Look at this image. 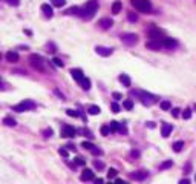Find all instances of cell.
Here are the masks:
<instances>
[{"label":"cell","instance_id":"17","mask_svg":"<svg viewBox=\"0 0 196 184\" xmlns=\"http://www.w3.org/2000/svg\"><path fill=\"white\" fill-rule=\"evenodd\" d=\"M71 75H72L74 80H77V82H80L81 78L84 77V74H83L81 69H71Z\"/></svg>","mask_w":196,"mask_h":184},{"label":"cell","instance_id":"39","mask_svg":"<svg viewBox=\"0 0 196 184\" xmlns=\"http://www.w3.org/2000/svg\"><path fill=\"white\" fill-rule=\"evenodd\" d=\"M78 132H81V134H84L86 137H89V138H92V134H90V130H87V129H80Z\"/></svg>","mask_w":196,"mask_h":184},{"label":"cell","instance_id":"42","mask_svg":"<svg viewBox=\"0 0 196 184\" xmlns=\"http://www.w3.org/2000/svg\"><path fill=\"white\" fill-rule=\"evenodd\" d=\"M112 112H120V106H118V104H116V103H112Z\"/></svg>","mask_w":196,"mask_h":184},{"label":"cell","instance_id":"43","mask_svg":"<svg viewBox=\"0 0 196 184\" xmlns=\"http://www.w3.org/2000/svg\"><path fill=\"white\" fill-rule=\"evenodd\" d=\"M58 152H60V155H63V156H68V155H69V153H68V150L64 149V147H60V149H58Z\"/></svg>","mask_w":196,"mask_h":184},{"label":"cell","instance_id":"16","mask_svg":"<svg viewBox=\"0 0 196 184\" xmlns=\"http://www.w3.org/2000/svg\"><path fill=\"white\" fill-rule=\"evenodd\" d=\"M112 25H113V22H112L110 19H101V20L98 22V26H100L101 29H109Z\"/></svg>","mask_w":196,"mask_h":184},{"label":"cell","instance_id":"1","mask_svg":"<svg viewBox=\"0 0 196 184\" xmlns=\"http://www.w3.org/2000/svg\"><path fill=\"white\" fill-rule=\"evenodd\" d=\"M97 11H98V2L97 0H89V2L84 5V8H80L78 16H80L81 19H84V20H90L95 16Z\"/></svg>","mask_w":196,"mask_h":184},{"label":"cell","instance_id":"5","mask_svg":"<svg viewBox=\"0 0 196 184\" xmlns=\"http://www.w3.org/2000/svg\"><path fill=\"white\" fill-rule=\"evenodd\" d=\"M121 42L127 46H133L138 43V35L136 34H132V32H127V34H123L121 35Z\"/></svg>","mask_w":196,"mask_h":184},{"label":"cell","instance_id":"34","mask_svg":"<svg viewBox=\"0 0 196 184\" xmlns=\"http://www.w3.org/2000/svg\"><path fill=\"white\" fill-rule=\"evenodd\" d=\"M52 63H54L57 68H63V64H64V63H63L60 58H52Z\"/></svg>","mask_w":196,"mask_h":184},{"label":"cell","instance_id":"15","mask_svg":"<svg viewBox=\"0 0 196 184\" xmlns=\"http://www.w3.org/2000/svg\"><path fill=\"white\" fill-rule=\"evenodd\" d=\"M6 60L9 63H16V61H19V54L16 51H8L6 52Z\"/></svg>","mask_w":196,"mask_h":184},{"label":"cell","instance_id":"40","mask_svg":"<svg viewBox=\"0 0 196 184\" xmlns=\"http://www.w3.org/2000/svg\"><path fill=\"white\" fill-rule=\"evenodd\" d=\"M75 164H78V166H84L86 161H84L83 158H80V156H78V158H75Z\"/></svg>","mask_w":196,"mask_h":184},{"label":"cell","instance_id":"9","mask_svg":"<svg viewBox=\"0 0 196 184\" xmlns=\"http://www.w3.org/2000/svg\"><path fill=\"white\" fill-rule=\"evenodd\" d=\"M95 52L101 57H109L112 54V48H106V46H97L95 48Z\"/></svg>","mask_w":196,"mask_h":184},{"label":"cell","instance_id":"37","mask_svg":"<svg viewBox=\"0 0 196 184\" xmlns=\"http://www.w3.org/2000/svg\"><path fill=\"white\" fill-rule=\"evenodd\" d=\"M66 114H68L69 117H78V115H80V114H78L77 111H74V109H68V111H66Z\"/></svg>","mask_w":196,"mask_h":184},{"label":"cell","instance_id":"24","mask_svg":"<svg viewBox=\"0 0 196 184\" xmlns=\"http://www.w3.org/2000/svg\"><path fill=\"white\" fill-rule=\"evenodd\" d=\"M120 82H121L124 86H130V78H129V75H126V74H121V75H120Z\"/></svg>","mask_w":196,"mask_h":184},{"label":"cell","instance_id":"36","mask_svg":"<svg viewBox=\"0 0 196 184\" xmlns=\"http://www.w3.org/2000/svg\"><path fill=\"white\" fill-rule=\"evenodd\" d=\"M116 174H118V172H116L115 169H110L109 172H107V177H109V180H110V178H115V177H116Z\"/></svg>","mask_w":196,"mask_h":184},{"label":"cell","instance_id":"12","mask_svg":"<svg viewBox=\"0 0 196 184\" xmlns=\"http://www.w3.org/2000/svg\"><path fill=\"white\" fill-rule=\"evenodd\" d=\"M172 130H173V126L172 124H168V123H162V127H161V135L164 138H167L168 135L172 134Z\"/></svg>","mask_w":196,"mask_h":184},{"label":"cell","instance_id":"49","mask_svg":"<svg viewBox=\"0 0 196 184\" xmlns=\"http://www.w3.org/2000/svg\"><path fill=\"white\" fill-rule=\"evenodd\" d=\"M94 181H95L97 184H103V178H94Z\"/></svg>","mask_w":196,"mask_h":184},{"label":"cell","instance_id":"20","mask_svg":"<svg viewBox=\"0 0 196 184\" xmlns=\"http://www.w3.org/2000/svg\"><path fill=\"white\" fill-rule=\"evenodd\" d=\"M121 8H123L121 2H120V0H116V2H113V5H112V12H113V14H118V12L121 11Z\"/></svg>","mask_w":196,"mask_h":184},{"label":"cell","instance_id":"52","mask_svg":"<svg viewBox=\"0 0 196 184\" xmlns=\"http://www.w3.org/2000/svg\"><path fill=\"white\" fill-rule=\"evenodd\" d=\"M195 180H196V177H195Z\"/></svg>","mask_w":196,"mask_h":184},{"label":"cell","instance_id":"30","mask_svg":"<svg viewBox=\"0 0 196 184\" xmlns=\"http://www.w3.org/2000/svg\"><path fill=\"white\" fill-rule=\"evenodd\" d=\"M64 3H66V0H52V5L57 6V8H61L64 6Z\"/></svg>","mask_w":196,"mask_h":184},{"label":"cell","instance_id":"19","mask_svg":"<svg viewBox=\"0 0 196 184\" xmlns=\"http://www.w3.org/2000/svg\"><path fill=\"white\" fill-rule=\"evenodd\" d=\"M78 83H80V86H81L84 91H87V89L90 88V80H89V78H86V77H83Z\"/></svg>","mask_w":196,"mask_h":184},{"label":"cell","instance_id":"29","mask_svg":"<svg viewBox=\"0 0 196 184\" xmlns=\"http://www.w3.org/2000/svg\"><path fill=\"white\" fill-rule=\"evenodd\" d=\"M109 127H110V132H116L118 127H120V124H118V121H110Z\"/></svg>","mask_w":196,"mask_h":184},{"label":"cell","instance_id":"41","mask_svg":"<svg viewBox=\"0 0 196 184\" xmlns=\"http://www.w3.org/2000/svg\"><path fill=\"white\" fill-rule=\"evenodd\" d=\"M52 134H54V132H52V129H46L45 130V132H43V135H45V138H49Z\"/></svg>","mask_w":196,"mask_h":184},{"label":"cell","instance_id":"22","mask_svg":"<svg viewBox=\"0 0 196 184\" xmlns=\"http://www.w3.org/2000/svg\"><path fill=\"white\" fill-rule=\"evenodd\" d=\"M3 124H6V126H11V127H12V126H16V124H17V121H16L12 117H5V118H3Z\"/></svg>","mask_w":196,"mask_h":184},{"label":"cell","instance_id":"21","mask_svg":"<svg viewBox=\"0 0 196 184\" xmlns=\"http://www.w3.org/2000/svg\"><path fill=\"white\" fill-rule=\"evenodd\" d=\"M78 12H80V8L78 6H72V8H69V9H66L64 11V14H68V16H78Z\"/></svg>","mask_w":196,"mask_h":184},{"label":"cell","instance_id":"47","mask_svg":"<svg viewBox=\"0 0 196 184\" xmlns=\"http://www.w3.org/2000/svg\"><path fill=\"white\" fill-rule=\"evenodd\" d=\"M8 3H9V5H14V6H17V5H19V0H8Z\"/></svg>","mask_w":196,"mask_h":184},{"label":"cell","instance_id":"3","mask_svg":"<svg viewBox=\"0 0 196 184\" xmlns=\"http://www.w3.org/2000/svg\"><path fill=\"white\" fill-rule=\"evenodd\" d=\"M133 94H136L139 98H141V101H142V104H146V106H150V104H153L156 100H158V97H155L153 94H149V92H142V91H136V92H133Z\"/></svg>","mask_w":196,"mask_h":184},{"label":"cell","instance_id":"18","mask_svg":"<svg viewBox=\"0 0 196 184\" xmlns=\"http://www.w3.org/2000/svg\"><path fill=\"white\" fill-rule=\"evenodd\" d=\"M161 43H162V46H165V48H175L176 46V42L175 40H172V38H162L161 40Z\"/></svg>","mask_w":196,"mask_h":184},{"label":"cell","instance_id":"44","mask_svg":"<svg viewBox=\"0 0 196 184\" xmlns=\"http://www.w3.org/2000/svg\"><path fill=\"white\" fill-rule=\"evenodd\" d=\"M121 97H123V95L120 94V92H113V98H115L116 101H118V100H121Z\"/></svg>","mask_w":196,"mask_h":184},{"label":"cell","instance_id":"7","mask_svg":"<svg viewBox=\"0 0 196 184\" xmlns=\"http://www.w3.org/2000/svg\"><path fill=\"white\" fill-rule=\"evenodd\" d=\"M75 135H77V129L72 126H64L61 129V137H64V138H72Z\"/></svg>","mask_w":196,"mask_h":184},{"label":"cell","instance_id":"6","mask_svg":"<svg viewBox=\"0 0 196 184\" xmlns=\"http://www.w3.org/2000/svg\"><path fill=\"white\" fill-rule=\"evenodd\" d=\"M29 60H31V64H32L37 71H43V69H45V66H43V58H42L40 55L32 54V55L29 57Z\"/></svg>","mask_w":196,"mask_h":184},{"label":"cell","instance_id":"8","mask_svg":"<svg viewBox=\"0 0 196 184\" xmlns=\"http://www.w3.org/2000/svg\"><path fill=\"white\" fill-rule=\"evenodd\" d=\"M147 34H149V37L152 38V40H162V38H164V32L159 31V29H156V28L149 29Z\"/></svg>","mask_w":196,"mask_h":184},{"label":"cell","instance_id":"23","mask_svg":"<svg viewBox=\"0 0 196 184\" xmlns=\"http://www.w3.org/2000/svg\"><path fill=\"white\" fill-rule=\"evenodd\" d=\"M100 108L98 106H95V104H92V106H89V109H87V112L90 114V115H98L100 114Z\"/></svg>","mask_w":196,"mask_h":184},{"label":"cell","instance_id":"46","mask_svg":"<svg viewBox=\"0 0 196 184\" xmlns=\"http://www.w3.org/2000/svg\"><path fill=\"white\" fill-rule=\"evenodd\" d=\"M179 111H181V109H178V108L172 109V115H173V117H178V115H179Z\"/></svg>","mask_w":196,"mask_h":184},{"label":"cell","instance_id":"26","mask_svg":"<svg viewBox=\"0 0 196 184\" xmlns=\"http://www.w3.org/2000/svg\"><path fill=\"white\" fill-rule=\"evenodd\" d=\"M123 106H124V109H127V111H132V109H133V101H132V100H126V101L123 103Z\"/></svg>","mask_w":196,"mask_h":184},{"label":"cell","instance_id":"25","mask_svg":"<svg viewBox=\"0 0 196 184\" xmlns=\"http://www.w3.org/2000/svg\"><path fill=\"white\" fill-rule=\"evenodd\" d=\"M182 147H184V141H176V143H173V150H175V152H181Z\"/></svg>","mask_w":196,"mask_h":184},{"label":"cell","instance_id":"14","mask_svg":"<svg viewBox=\"0 0 196 184\" xmlns=\"http://www.w3.org/2000/svg\"><path fill=\"white\" fill-rule=\"evenodd\" d=\"M42 11H43V14H45L48 19H51L52 16H54V9H52V6L48 5V3H43V5H42Z\"/></svg>","mask_w":196,"mask_h":184},{"label":"cell","instance_id":"10","mask_svg":"<svg viewBox=\"0 0 196 184\" xmlns=\"http://www.w3.org/2000/svg\"><path fill=\"white\" fill-rule=\"evenodd\" d=\"M146 48L150 51H159L162 48V43H161V40H152V42L146 43Z\"/></svg>","mask_w":196,"mask_h":184},{"label":"cell","instance_id":"11","mask_svg":"<svg viewBox=\"0 0 196 184\" xmlns=\"http://www.w3.org/2000/svg\"><path fill=\"white\" fill-rule=\"evenodd\" d=\"M94 172H92V170H90V169H84L83 170V174L80 175V180L81 181H94Z\"/></svg>","mask_w":196,"mask_h":184},{"label":"cell","instance_id":"33","mask_svg":"<svg viewBox=\"0 0 196 184\" xmlns=\"http://www.w3.org/2000/svg\"><path fill=\"white\" fill-rule=\"evenodd\" d=\"M81 147H84V149L90 150V149L94 147V144H92V143H89V141H83V143H81Z\"/></svg>","mask_w":196,"mask_h":184},{"label":"cell","instance_id":"35","mask_svg":"<svg viewBox=\"0 0 196 184\" xmlns=\"http://www.w3.org/2000/svg\"><path fill=\"white\" fill-rule=\"evenodd\" d=\"M90 152H92L94 155H101V153H103V150H101V149H98L97 146H94L92 149H90Z\"/></svg>","mask_w":196,"mask_h":184},{"label":"cell","instance_id":"45","mask_svg":"<svg viewBox=\"0 0 196 184\" xmlns=\"http://www.w3.org/2000/svg\"><path fill=\"white\" fill-rule=\"evenodd\" d=\"M94 166H95L97 169H103V167H104V164H103L101 161H95V163H94Z\"/></svg>","mask_w":196,"mask_h":184},{"label":"cell","instance_id":"2","mask_svg":"<svg viewBox=\"0 0 196 184\" xmlns=\"http://www.w3.org/2000/svg\"><path fill=\"white\" fill-rule=\"evenodd\" d=\"M132 6L135 9H138L139 12H144V14L150 12V9H152L150 0H132Z\"/></svg>","mask_w":196,"mask_h":184},{"label":"cell","instance_id":"28","mask_svg":"<svg viewBox=\"0 0 196 184\" xmlns=\"http://www.w3.org/2000/svg\"><path fill=\"white\" fill-rule=\"evenodd\" d=\"M127 19H129V22H132V23L138 22V16L135 14V12H129V14H127Z\"/></svg>","mask_w":196,"mask_h":184},{"label":"cell","instance_id":"38","mask_svg":"<svg viewBox=\"0 0 196 184\" xmlns=\"http://www.w3.org/2000/svg\"><path fill=\"white\" fill-rule=\"evenodd\" d=\"M182 117H184L186 120H189V118L192 117V111H190V109H186L184 112H182Z\"/></svg>","mask_w":196,"mask_h":184},{"label":"cell","instance_id":"50","mask_svg":"<svg viewBox=\"0 0 196 184\" xmlns=\"http://www.w3.org/2000/svg\"><path fill=\"white\" fill-rule=\"evenodd\" d=\"M179 183H181V184H189V183H190V180H181Z\"/></svg>","mask_w":196,"mask_h":184},{"label":"cell","instance_id":"31","mask_svg":"<svg viewBox=\"0 0 196 184\" xmlns=\"http://www.w3.org/2000/svg\"><path fill=\"white\" fill-rule=\"evenodd\" d=\"M172 164H173V163H172V160H168V161H164V163H162V164L159 166V169H161V170H164V169H168V167H172Z\"/></svg>","mask_w":196,"mask_h":184},{"label":"cell","instance_id":"51","mask_svg":"<svg viewBox=\"0 0 196 184\" xmlns=\"http://www.w3.org/2000/svg\"><path fill=\"white\" fill-rule=\"evenodd\" d=\"M138 155H139L138 150H133V152H132V156H138Z\"/></svg>","mask_w":196,"mask_h":184},{"label":"cell","instance_id":"4","mask_svg":"<svg viewBox=\"0 0 196 184\" xmlns=\"http://www.w3.org/2000/svg\"><path fill=\"white\" fill-rule=\"evenodd\" d=\"M31 109H35V103L31 101V100H23L22 103L14 106L16 112H25V111H31Z\"/></svg>","mask_w":196,"mask_h":184},{"label":"cell","instance_id":"27","mask_svg":"<svg viewBox=\"0 0 196 184\" xmlns=\"http://www.w3.org/2000/svg\"><path fill=\"white\" fill-rule=\"evenodd\" d=\"M159 106H161V109H162V111H168V109L172 108V104H170V101H165V100H164V101H161V103H159Z\"/></svg>","mask_w":196,"mask_h":184},{"label":"cell","instance_id":"13","mask_svg":"<svg viewBox=\"0 0 196 184\" xmlns=\"http://www.w3.org/2000/svg\"><path fill=\"white\" fill-rule=\"evenodd\" d=\"M130 177H132V180L142 181V180H146V178H147V172H146V170H138V172H133Z\"/></svg>","mask_w":196,"mask_h":184},{"label":"cell","instance_id":"32","mask_svg":"<svg viewBox=\"0 0 196 184\" xmlns=\"http://www.w3.org/2000/svg\"><path fill=\"white\" fill-rule=\"evenodd\" d=\"M101 134H103V135H109V134H110V127L106 126V124L101 126Z\"/></svg>","mask_w":196,"mask_h":184},{"label":"cell","instance_id":"48","mask_svg":"<svg viewBox=\"0 0 196 184\" xmlns=\"http://www.w3.org/2000/svg\"><path fill=\"white\" fill-rule=\"evenodd\" d=\"M48 48H51V49H48L49 52H55V46L54 45H48Z\"/></svg>","mask_w":196,"mask_h":184}]
</instances>
